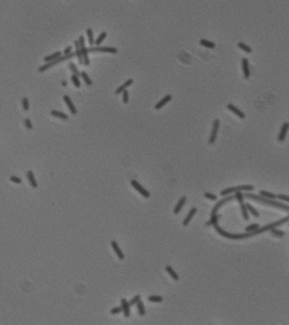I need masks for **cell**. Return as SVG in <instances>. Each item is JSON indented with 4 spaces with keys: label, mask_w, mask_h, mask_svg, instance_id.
Returning a JSON list of instances; mask_svg holds the SVG:
<instances>
[{
    "label": "cell",
    "mask_w": 289,
    "mask_h": 325,
    "mask_svg": "<svg viewBox=\"0 0 289 325\" xmlns=\"http://www.w3.org/2000/svg\"><path fill=\"white\" fill-rule=\"evenodd\" d=\"M245 206H246V208H247V210L250 211V212L252 214V215H253V216H255V217H259V212H258V211H257L256 209H255V208H253V207L250 205V204H245Z\"/></svg>",
    "instance_id": "33"
},
{
    "label": "cell",
    "mask_w": 289,
    "mask_h": 325,
    "mask_svg": "<svg viewBox=\"0 0 289 325\" xmlns=\"http://www.w3.org/2000/svg\"><path fill=\"white\" fill-rule=\"evenodd\" d=\"M24 124H25V127L27 128L28 130H30L32 128H33V124H32V121H30V119L26 118L25 120H24Z\"/></svg>",
    "instance_id": "44"
},
{
    "label": "cell",
    "mask_w": 289,
    "mask_h": 325,
    "mask_svg": "<svg viewBox=\"0 0 289 325\" xmlns=\"http://www.w3.org/2000/svg\"><path fill=\"white\" fill-rule=\"evenodd\" d=\"M171 99H172V96H171V94H168V96H166L164 99H161V100H160V101H159V102L157 103L156 105H155V108H156V109H159V108H161L163 106H165L167 103L169 102Z\"/></svg>",
    "instance_id": "12"
},
{
    "label": "cell",
    "mask_w": 289,
    "mask_h": 325,
    "mask_svg": "<svg viewBox=\"0 0 289 325\" xmlns=\"http://www.w3.org/2000/svg\"><path fill=\"white\" fill-rule=\"evenodd\" d=\"M245 197L246 198H251L252 200H257V202L262 203V204H265V205L277 207V208H280V209H283V210L285 211H289L288 205L282 204V203L276 202V200H270V198H267V197H262V196H259V195H256V194H251V193H246Z\"/></svg>",
    "instance_id": "1"
},
{
    "label": "cell",
    "mask_w": 289,
    "mask_h": 325,
    "mask_svg": "<svg viewBox=\"0 0 289 325\" xmlns=\"http://www.w3.org/2000/svg\"><path fill=\"white\" fill-rule=\"evenodd\" d=\"M88 52H107V53H117L118 50L114 47H90Z\"/></svg>",
    "instance_id": "4"
},
{
    "label": "cell",
    "mask_w": 289,
    "mask_h": 325,
    "mask_svg": "<svg viewBox=\"0 0 289 325\" xmlns=\"http://www.w3.org/2000/svg\"><path fill=\"white\" fill-rule=\"evenodd\" d=\"M259 228V224L258 223H253V224H250L248 227L246 228V232H251V231H255Z\"/></svg>",
    "instance_id": "42"
},
{
    "label": "cell",
    "mask_w": 289,
    "mask_h": 325,
    "mask_svg": "<svg viewBox=\"0 0 289 325\" xmlns=\"http://www.w3.org/2000/svg\"><path fill=\"white\" fill-rule=\"evenodd\" d=\"M270 231H271V233H272L274 236H277V237H283L284 235H285V233H284L283 231H279V230L275 229V228H272Z\"/></svg>",
    "instance_id": "29"
},
{
    "label": "cell",
    "mask_w": 289,
    "mask_h": 325,
    "mask_svg": "<svg viewBox=\"0 0 289 325\" xmlns=\"http://www.w3.org/2000/svg\"><path fill=\"white\" fill-rule=\"evenodd\" d=\"M235 200H237L239 202V204H243L244 203V195L241 194L240 191H237L236 194H235Z\"/></svg>",
    "instance_id": "38"
},
{
    "label": "cell",
    "mask_w": 289,
    "mask_h": 325,
    "mask_svg": "<svg viewBox=\"0 0 289 325\" xmlns=\"http://www.w3.org/2000/svg\"><path fill=\"white\" fill-rule=\"evenodd\" d=\"M233 192H235V188H227V189L221 191V195H222V196H225V195H229L231 194V193H233Z\"/></svg>",
    "instance_id": "40"
},
{
    "label": "cell",
    "mask_w": 289,
    "mask_h": 325,
    "mask_svg": "<svg viewBox=\"0 0 289 325\" xmlns=\"http://www.w3.org/2000/svg\"><path fill=\"white\" fill-rule=\"evenodd\" d=\"M79 46H80V51H81V55H82V60H83V64L85 65H90V60H89V55H88V49L86 48V44H85V38L83 36H80L79 39Z\"/></svg>",
    "instance_id": "3"
},
{
    "label": "cell",
    "mask_w": 289,
    "mask_h": 325,
    "mask_svg": "<svg viewBox=\"0 0 289 325\" xmlns=\"http://www.w3.org/2000/svg\"><path fill=\"white\" fill-rule=\"evenodd\" d=\"M71 46H69V47H67V48L64 50V54H68V53H71Z\"/></svg>",
    "instance_id": "49"
},
{
    "label": "cell",
    "mask_w": 289,
    "mask_h": 325,
    "mask_svg": "<svg viewBox=\"0 0 289 325\" xmlns=\"http://www.w3.org/2000/svg\"><path fill=\"white\" fill-rule=\"evenodd\" d=\"M235 200V195H229H229H225V197H224L223 200H220L218 203L214 205L212 211H211V215H213V214H217V212H218V210L220 209V207H221V206L224 205L225 203L229 202V200Z\"/></svg>",
    "instance_id": "5"
},
{
    "label": "cell",
    "mask_w": 289,
    "mask_h": 325,
    "mask_svg": "<svg viewBox=\"0 0 289 325\" xmlns=\"http://www.w3.org/2000/svg\"><path fill=\"white\" fill-rule=\"evenodd\" d=\"M107 36V34H106V32H102L101 34H100V36L98 37V39L94 41V43L97 44V46H100V43L103 41L104 39H105V37Z\"/></svg>",
    "instance_id": "30"
},
{
    "label": "cell",
    "mask_w": 289,
    "mask_h": 325,
    "mask_svg": "<svg viewBox=\"0 0 289 325\" xmlns=\"http://www.w3.org/2000/svg\"><path fill=\"white\" fill-rule=\"evenodd\" d=\"M139 300H141V296H140V295H136V296L132 298L130 301H128V302H129V304H130V307H131V306L136 304V303L138 302Z\"/></svg>",
    "instance_id": "41"
},
{
    "label": "cell",
    "mask_w": 289,
    "mask_h": 325,
    "mask_svg": "<svg viewBox=\"0 0 289 325\" xmlns=\"http://www.w3.org/2000/svg\"><path fill=\"white\" fill-rule=\"evenodd\" d=\"M64 101H65V103L67 104V106H68V108H69L71 113L73 114V115H76L77 109H76V107H75V105L73 104V102H71V100L69 99L68 96H64Z\"/></svg>",
    "instance_id": "11"
},
{
    "label": "cell",
    "mask_w": 289,
    "mask_h": 325,
    "mask_svg": "<svg viewBox=\"0 0 289 325\" xmlns=\"http://www.w3.org/2000/svg\"><path fill=\"white\" fill-rule=\"evenodd\" d=\"M131 185H132V186H133V188H134V189H136L140 194L143 195L144 197H149V196H151L149 192L144 189V188H143L139 182H136V180H132V181H131Z\"/></svg>",
    "instance_id": "7"
},
{
    "label": "cell",
    "mask_w": 289,
    "mask_h": 325,
    "mask_svg": "<svg viewBox=\"0 0 289 325\" xmlns=\"http://www.w3.org/2000/svg\"><path fill=\"white\" fill-rule=\"evenodd\" d=\"M87 35H88V38H89V43L92 46V44H94V39H93V32L91 28H88L87 29Z\"/></svg>",
    "instance_id": "34"
},
{
    "label": "cell",
    "mask_w": 289,
    "mask_h": 325,
    "mask_svg": "<svg viewBox=\"0 0 289 325\" xmlns=\"http://www.w3.org/2000/svg\"><path fill=\"white\" fill-rule=\"evenodd\" d=\"M61 54H62V53H61L60 51H58V52H55V53L51 54V55H48V56H46V58L44 59V62H50V61H53V60L58 59V58H60Z\"/></svg>",
    "instance_id": "23"
},
{
    "label": "cell",
    "mask_w": 289,
    "mask_h": 325,
    "mask_svg": "<svg viewBox=\"0 0 289 325\" xmlns=\"http://www.w3.org/2000/svg\"><path fill=\"white\" fill-rule=\"evenodd\" d=\"M205 197H207V198H209V200H217V196L214 194H211V193H205Z\"/></svg>",
    "instance_id": "48"
},
{
    "label": "cell",
    "mask_w": 289,
    "mask_h": 325,
    "mask_svg": "<svg viewBox=\"0 0 289 325\" xmlns=\"http://www.w3.org/2000/svg\"><path fill=\"white\" fill-rule=\"evenodd\" d=\"M110 244H112V247H113V249H114L115 251H116V254H117V256H118V258H119V259H124V258H125V255H124V253L121 251V249L119 248L118 244L116 243L115 241L110 242Z\"/></svg>",
    "instance_id": "14"
},
{
    "label": "cell",
    "mask_w": 289,
    "mask_h": 325,
    "mask_svg": "<svg viewBox=\"0 0 289 325\" xmlns=\"http://www.w3.org/2000/svg\"><path fill=\"white\" fill-rule=\"evenodd\" d=\"M219 127H220V120H219V119H214V121H213L212 131H211V135H210V138H209V143H210V144H212V143L216 142L217 135H218Z\"/></svg>",
    "instance_id": "6"
},
{
    "label": "cell",
    "mask_w": 289,
    "mask_h": 325,
    "mask_svg": "<svg viewBox=\"0 0 289 325\" xmlns=\"http://www.w3.org/2000/svg\"><path fill=\"white\" fill-rule=\"evenodd\" d=\"M132 84H133V79H128V80L126 81L124 85H121V86H120L119 88L116 90V94H119V93H121V92L124 91L125 89H127V87L131 86Z\"/></svg>",
    "instance_id": "19"
},
{
    "label": "cell",
    "mask_w": 289,
    "mask_h": 325,
    "mask_svg": "<svg viewBox=\"0 0 289 325\" xmlns=\"http://www.w3.org/2000/svg\"><path fill=\"white\" fill-rule=\"evenodd\" d=\"M220 215H218V214H213V215H211V218H210V220H209V221L207 222V223H206V226H207V227H209V226H211V224H214V223H217V222H218V220H219V218H220Z\"/></svg>",
    "instance_id": "22"
},
{
    "label": "cell",
    "mask_w": 289,
    "mask_h": 325,
    "mask_svg": "<svg viewBox=\"0 0 289 325\" xmlns=\"http://www.w3.org/2000/svg\"><path fill=\"white\" fill-rule=\"evenodd\" d=\"M136 304H138V311H139L140 315H144V314H145V309H144L143 302H142L141 300H139V301L136 302Z\"/></svg>",
    "instance_id": "31"
},
{
    "label": "cell",
    "mask_w": 289,
    "mask_h": 325,
    "mask_svg": "<svg viewBox=\"0 0 289 325\" xmlns=\"http://www.w3.org/2000/svg\"><path fill=\"white\" fill-rule=\"evenodd\" d=\"M68 67H69V68H71V72H73V74H74V75L78 76V77H79V76H80V72H79V70H77L76 65L74 64V63H73V62H71V63H69V65H68Z\"/></svg>",
    "instance_id": "32"
},
{
    "label": "cell",
    "mask_w": 289,
    "mask_h": 325,
    "mask_svg": "<svg viewBox=\"0 0 289 325\" xmlns=\"http://www.w3.org/2000/svg\"><path fill=\"white\" fill-rule=\"evenodd\" d=\"M120 312H122L121 307H116V308H113L110 310V313L112 314H117V313H120Z\"/></svg>",
    "instance_id": "45"
},
{
    "label": "cell",
    "mask_w": 289,
    "mask_h": 325,
    "mask_svg": "<svg viewBox=\"0 0 289 325\" xmlns=\"http://www.w3.org/2000/svg\"><path fill=\"white\" fill-rule=\"evenodd\" d=\"M199 43L202 44L204 47H207V48H210V49H212V48L216 47V44H214V43L211 42V41H209V40H206V39H200Z\"/></svg>",
    "instance_id": "26"
},
{
    "label": "cell",
    "mask_w": 289,
    "mask_h": 325,
    "mask_svg": "<svg viewBox=\"0 0 289 325\" xmlns=\"http://www.w3.org/2000/svg\"><path fill=\"white\" fill-rule=\"evenodd\" d=\"M166 270H167V272L171 275V277H172L173 280H175V281H178V280H179V275L175 273V271L173 270L170 265H167V267H166Z\"/></svg>",
    "instance_id": "24"
},
{
    "label": "cell",
    "mask_w": 289,
    "mask_h": 325,
    "mask_svg": "<svg viewBox=\"0 0 289 325\" xmlns=\"http://www.w3.org/2000/svg\"><path fill=\"white\" fill-rule=\"evenodd\" d=\"M71 81H73V84L75 85V87H77V88H80V80H79V78H78V76L76 75H71Z\"/></svg>",
    "instance_id": "35"
},
{
    "label": "cell",
    "mask_w": 289,
    "mask_h": 325,
    "mask_svg": "<svg viewBox=\"0 0 289 325\" xmlns=\"http://www.w3.org/2000/svg\"><path fill=\"white\" fill-rule=\"evenodd\" d=\"M75 47H76V56L78 58V61L80 64H83V60H82V55H81V51H80V46H79V41L76 40L75 41Z\"/></svg>",
    "instance_id": "18"
},
{
    "label": "cell",
    "mask_w": 289,
    "mask_h": 325,
    "mask_svg": "<svg viewBox=\"0 0 289 325\" xmlns=\"http://www.w3.org/2000/svg\"><path fill=\"white\" fill-rule=\"evenodd\" d=\"M80 76L83 78V80H85V82H86V85H87V86H91V85H92V80L90 79V77L88 76V74L86 73V72H81V73H80Z\"/></svg>",
    "instance_id": "27"
},
{
    "label": "cell",
    "mask_w": 289,
    "mask_h": 325,
    "mask_svg": "<svg viewBox=\"0 0 289 325\" xmlns=\"http://www.w3.org/2000/svg\"><path fill=\"white\" fill-rule=\"evenodd\" d=\"M122 93V101H124V103H128V100H129V93H128V91H127V89H125L124 91L121 92Z\"/></svg>",
    "instance_id": "43"
},
{
    "label": "cell",
    "mask_w": 289,
    "mask_h": 325,
    "mask_svg": "<svg viewBox=\"0 0 289 325\" xmlns=\"http://www.w3.org/2000/svg\"><path fill=\"white\" fill-rule=\"evenodd\" d=\"M238 47H239V48L241 49V50H244V51H246V52H247V53H251V52H252V50H251V48H250V47H248V46H246L245 43H243V42H239V43H238Z\"/></svg>",
    "instance_id": "37"
},
{
    "label": "cell",
    "mask_w": 289,
    "mask_h": 325,
    "mask_svg": "<svg viewBox=\"0 0 289 325\" xmlns=\"http://www.w3.org/2000/svg\"><path fill=\"white\" fill-rule=\"evenodd\" d=\"M196 211H197V208H195V207H193L191 210H190V212L187 214V216H186V218L184 219V221H183V226H184V227H186V226L191 222L192 218H193L194 215L196 214Z\"/></svg>",
    "instance_id": "13"
},
{
    "label": "cell",
    "mask_w": 289,
    "mask_h": 325,
    "mask_svg": "<svg viewBox=\"0 0 289 325\" xmlns=\"http://www.w3.org/2000/svg\"><path fill=\"white\" fill-rule=\"evenodd\" d=\"M76 55V53L75 52H71V53L68 54H64L63 56L61 55L60 58H58V59L53 60V61H50V62H47V64L42 65V66H40L38 68V72L39 73H42V72H44V70H49V68H51L52 66H54L55 64H58V63H61V62H63V61H65V60H69L71 59V58H74Z\"/></svg>",
    "instance_id": "2"
},
{
    "label": "cell",
    "mask_w": 289,
    "mask_h": 325,
    "mask_svg": "<svg viewBox=\"0 0 289 325\" xmlns=\"http://www.w3.org/2000/svg\"><path fill=\"white\" fill-rule=\"evenodd\" d=\"M288 128H289V124L286 121V123H284L283 124V127H282V129H280V132H279V135H278V138L277 140L279 141V142H283L284 140H285V138H286V135H287V131H288Z\"/></svg>",
    "instance_id": "9"
},
{
    "label": "cell",
    "mask_w": 289,
    "mask_h": 325,
    "mask_svg": "<svg viewBox=\"0 0 289 325\" xmlns=\"http://www.w3.org/2000/svg\"><path fill=\"white\" fill-rule=\"evenodd\" d=\"M240 209H241V212H243V217H244V219H245L246 221H248V220H249L248 210H247V208H246V206H245L244 203H243V204H240Z\"/></svg>",
    "instance_id": "28"
},
{
    "label": "cell",
    "mask_w": 289,
    "mask_h": 325,
    "mask_svg": "<svg viewBox=\"0 0 289 325\" xmlns=\"http://www.w3.org/2000/svg\"><path fill=\"white\" fill-rule=\"evenodd\" d=\"M260 195L262 197H267V198H270V200H275L276 198V195L273 194V193H270V192H267V191H260Z\"/></svg>",
    "instance_id": "25"
},
{
    "label": "cell",
    "mask_w": 289,
    "mask_h": 325,
    "mask_svg": "<svg viewBox=\"0 0 289 325\" xmlns=\"http://www.w3.org/2000/svg\"><path fill=\"white\" fill-rule=\"evenodd\" d=\"M276 198H279V200H283L285 202H289V197L287 195H283V194H278L276 195Z\"/></svg>",
    "instance_id": "47"
},
{
    "label": "cell",
    "mask_w": 289,
    "mask_h": 325,
    "mask_svg": "<svg viewBox=\"0 0 289 325\" xmlns=\"http://www.w3.org/2000/svg\"><path fill=\"white\" fill-rule=\"evenodd\" d=\"M227 108H229V109H231V111H232V112H233L234 114H236L237 116H239L240 118H245V114L243 113L240 109H238V108L236 107V106H234L233 104H227Z\"/></svg>",
    "instance_id": "15"
},
{
    "label": "cell",
    "mask_w": 289,
    "mask_h": 325,
    "mask_svg": "<svg viewBox=\"0 0 289 325\" xmlns=\"http://www.w3.org/2000/svg\"><path fill=\"white\" fill-rule=\"evenodd\" d=\"M241 66H243V72H244V77L245 78H249L250 76V70H249V64H248V59L241 60Z\"/></svg>",
    "instance_id": "10"
},
{
    "label": "cell",
    "mask_w": 289,
    "mask_h": 325,
    "mask_svg": "<svg viewBox=\"0 0 289 325\" xmlns=\"http://www.w3.org/2000/svg\"><path fill=\"white\" fill-rule=\"evenodd\" d=\"M147 299L148 301H153V302H161L163 301V297L161 296H149Z\"/></svg>",
    "instance_id": "36"
},
{
    "label": "cell",
    "mask_w": 289,
    "mask_h": 325,
    "mask_svg": "<svg viewBox=\"0 0 289 325\" xmlns=\"http://www.w3.org/2000/svg\"><path fill=\"white\" fill-rule=\"evenodd\" d=\"M234 188L235 192H237V191H252L253 190V186L250 184H243V185H238V186H234Z\"/></svg>",
    "instance_id": "21"
},
{
    "label": "cell",
    "mask_w": 289,
    "mask_h": 325,
    "mask_svg": "<svg viewBox=\"0 0 289 325\" xmlns=\"http://www.w3.org/2000/svg\"><path fill=\"white\" fill-rule=\"evenodd\" d=\"M22 104H23V108H24V111H26V112H27L28 109H29V103H28V99L26 97H24L22 99Z\"/></svg>",
    "instance_id": "39"
},
{
    "label": "cell",
    "mask_w": 289,
    "mask_h": 325,
    "mask_svg": "<svg viewBox=\"0 0 289 325\" xmlns=\"http://www.w3.org/2000/svg\"><path fill=\"white\" fill-rule=\"evenodd\" d=\"M10 180H11L12 182H14V183H17V184L22 183V180L20 178H17V177H15V176H12L11 178H10Z\"/></svg>",
    "instance_id": "46"
},
{
    "label": "cell",
    "mask_w": 289,
    "mask_h": 325,
    "mask_svg": "<svg viewBox=\"0 0 289 325\" xmlns=\"http://www.w3.org/2000/svg\"><path fill=\"white\" fill-rule=\"evenodd\" d=\"M185 202H186V197H185V196L181 197V200H179V203L177 204L175 208L173 209V212H175V214H179V212H180V210L182 209V207H183V206H184V204H185Z\"/></svg>",
    "instance_id": "17"
},
{
    "label": "cell",
    "mask_w": 289,
    "mask_h": 325,
    "mask_svg": "<svg viewBox=\"0 0 289 325\" xmlns=\"http://www.w3.org/2000/svg\"><path fill=\"white\" fill-rule=\"evenodd\" d=\"M26 174H27V179H28V181H29V183H30V185H32L33 188H37V185H38V184H37V182H36V179H35V177H34L33 171H32V170H28Z\"/></svg>",
    "instance_id": "16"
},
{
    "label": "cell",
    "mask_w": 289,
    "mask_h": 325,
    "mask_svg": "<svg viewBox=\"0 0 289 325\" xmlns=\"http://www.w3.org/2000/svg\"><path fill=\"white\" fill-rule=\"evenodd\" d=\"M51 115H52V116H55V117H59V118L61 119H64V120H67V119H68V116H67L65 113H62V112L55 111V109H52V111H51Z\"/></svg>",
    "instance_id": "20"
},
{
    "label": "cell",
    "mask_w": 289,
    "mask_h": 325,
    "mask_svg": "<svg viewBox=\"0 0 289 325\" xmlns=\"http://www.w3.org/2000/svg\"><path fill=\"white\" fill-rule=\"evenodd\" d=\"M120 307L122 309V312H124L126 318H129V316H130V304L126 300V298H122V299H121V306H120Z\"/></svg>",
    "instance_id": "8"
},
{
    "label": "cell",
    "mask_w": 289,
    "mask_h": 325,
    "mask_svg": "<svg viewBox=\"0 0 289 325\" xmlns=\"http://www.w3.org/2000/svg\"><path fill=\"white\" fill-rule=\"evenodd\" d=\"M62 85H63V86H66V81H62Z\"/></svg>",
    "instance_id": "50"
}]
</instances>
